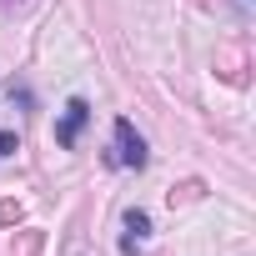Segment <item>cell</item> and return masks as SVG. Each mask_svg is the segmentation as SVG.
<instances>
[{"mask_svg": "<svg viewBox=\"0 0 256 256\" xmlns=\"http://www.w3.org/2000/svg\"><path fill=\"white\" fill-rule=\"evenodd\" d=\"M0 221H6V226L20 221V201H0Z\"/></svg>", "mask_w": 256, "mask_h": 256, "instance_id": "cell-6", "label": "cell"}, {"mask_svg": "<svg viewBox=\"0 0 256 256\" xmlns=\"http://www.w3.org/2000/svg\"><path fill=\"white\" fill-rule=\"evenodd\" d=\"M86 120H90V106H86V100L76 96V100L66 106V116H60V126H56V141H60V146H76V136L86 131Z\"/></svg>", "mask_w": 256, "mask_h": 256, "instance_id": "cell-2", "label": "cell"}, {"mask_svg": "<svg viewBox=\"0 0 256 256\" xmlns=\"http://www.w3.org/2000/svg\"><path fill=\"white\" fill-rule=\"evenodd\" d=\"M191 196H201V181H186L181 191H171V206H176V201H191Z\"/></svg>", "mask_w": 256, "mask_h": 256, "instance_id": "cell-5", "label": "cell"}, {"mask_svg": "<svg viewBox=\"0 0 256 256\" xmlns=\"http://www.w3.org/2000/svg\"><path fill=\"white\" fill-rule=\"evenodd\" d=\"M151 236V216L146 211H126V236H120V251L126 256H136V246H146Z\"/></svg>", "mask_w": 256, "mask_h": 256, "instance_id": "cell-3", "label": "cell"}, {"mask_svg": "<svg viewBox=\"0 0 256 256\" xmlns=\"http://www.w3.org/2000/svg\"><path fill=\"white\" fill-rule=\"evenodd\" d=\"M40 231H20V246H16V256H40Z\"/></svg>", "mask_w": 256, "mask_h": 256, "instance_id": "cell-4", "label": "cell"}, {"mask_svg": "<svg viewBox=\"0 0 256 256\" xmlns=\"http://www.w3.org/2000/svg\"><path fill=\"white\" fill-rule=\"evenodd\" d=\"M110 161L116 166H131V171H141L151 156H146V141L136 136V126L131 120H116V151H110Z\"/></svg>", "mask_w": 256, "mask_h": 256, "instance_id": "cell-1", "label": "cell"}, {"mask_svg": "<svg viewBox=\"0 0 256 256\" xmlns=\"http://www.w3.org/2000/svg\"><path fill=\"white\" fill-rule=\"evenodd\" d=\"M16 151H20V141H16L10 131H0V156H16Z\"/></svg>", "mask_w": 256, "mask_h": 256, "instance_id": "cell-7", "label": "cell"}]
</instances>
